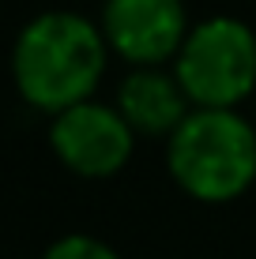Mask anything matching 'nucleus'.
Returning <instances> with one entry per match:
<instances>
[{"mask_svg": "<svg viewBox=\"0 0 256 259\" xmlns=\"http://www.w3.org/2000/svg\"><path fill=\"white\" fill-rule=\"evenodd\" d=\"M113 105L125 113L136 136H158V139H170L177 124L192 113V102L185 94L181 79L173 75V68L166 71L162 64L132 68L121 79Z\"/></svg>", "mask_w": 256, "mask_h": 259, "instance_id": "423d86ee", "label": "nucleus"}, {"mask_svg": "<svg viewBox=\"0 0 256 259\" xmlns=\"http://www.w3.org/2000/svg\"><path fill=\"white\" fill-rule=\"evenodd\" d=\"M49 147L60 158V165L72 169L76 177L105 181V177H117L132 162L136 132H132V124L125 120V113L117 105L87 98L79 105L53 113Z\"/></svg>", "mask_w": 256, "mask_h": 259, "instance_id": "20e7f679", "label": "nucleus"}, {"mask_svg": "<svg viewBox=\"0 0 256 259\" xmlns=\"http://www.w3.org/2000/svg\"><path fill=\"white\" fill-rule=\"evenodd\" d=\"M102 34L125 64H173L192 23L185 0H105Z\"/></svg>", "mask_w": 256, "mask_h": 259, "instance_id": "39448f33", "label": "nucleus"}, {"mask_svg": "<svg viewBox=\"0 0 256 259\" xmlns=\"http://www.w3.org/2000/svg\"><path fill=\"white\" fill-rule=\"evenodd\" d=\"M42 259H121V255L105 240L91 237V233H68V237L53 240L42 252Z\"/></svg>", "mask_w": 256, "mask_h": 259, "instance_id": "0eeeda50", "label": "nucleus"}, {"mask_svg": "<svg viewBox=\"0 0 256 259\" xmlns=\"http://www.w3.org/2000/svg\"><path fill=\"white\" fill-rule=\"evenodd\" d=\"M109 53L113 49L102 34V23L68 8L42 12L23 26L12 46L15 91L26 105L53 117L94 98Z\"/></svg>", "mask_w": 256, "mask_h": 259, "instance_id": "f257e3e1", "label": "nucleus"}, {"mask_svg": "<svg viewBox=\"0 0 256 259\" xmlns=\"http://www.w3.org/2000/svg\"><path fill=\"white\" fill-rule=\"evenodd\" d=\"M170 68L192 105L237 109L256 91V34L234 15H211L192 23Z\"/></svg>", "mask_w": 256, "mask_h": 259, "instance_id": "7ed1b4c3", "label": "nucleus"}, {"mask_svg": "<svg viewBox=\"0 0 256 259\" xmlns=\"http://www.w3.org/2000/svg\"><path fill=\"white\" fill-rule=\"evenodd\" d=\"M166 169L196 203H230L256 184V128L237 109L192 105L166 139Z\"/></svg>", "mask_w": 256, "mask_h": 259, "instance_id": "f03ea898", "label": "nucleus"}]
</instances>
